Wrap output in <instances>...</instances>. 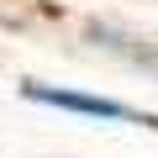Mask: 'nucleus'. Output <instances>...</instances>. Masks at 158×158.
Wrapping results in <instances>:
<instances>
[{
	"instance_id": "1",
	"label": "nucleus",
	"mask_w": 158,
	"mask_h": 158,
	"mask_svg": "<svg viewBox=\"0 0 158 158\" xmlns=\"http://www.w3.org/2000/svg\"><path fill=\"white\" fill-rule=\"evenodd\" d=\"M21 100L53 106V111H74V116H90V121H127V127L158 132V116L153 111L127 106V100H106V95H90V90H63V85H42V79H21Z\"/></svg>"
}]
</instances>
